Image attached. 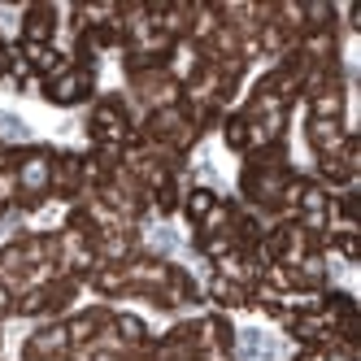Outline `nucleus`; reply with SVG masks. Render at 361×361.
Here are the masks:
<instances>
[{"mask_svg":"<svg viewBox=\"0 0 361 361\" xmlns=\"http://www.w3.org/2000/svg\"><path fill=\"white\" fill-rule=\"evenodd\" d=\"M92 92H96V66H79V61H70L61 74H53V79L39 83V96L48 100V105H57V109L83 105Z\"/></svg>","mask_w":361,"mask_h":361,"instance_id":"f257e3e1","label":"nucleus"},{"mask_svg":"<svg viewBox=\"0 0 361 361\" xmlns=\"http://www.w3.org/2000/svg\"><path fill=\"white\" fill-rule=\"evenodd\" d=\"M61 9L57 5H31L22 13V44H53Z\"/></svg>","mask_w":361,"mask_h":361,"instance_id":"f03ea898","label":"nucleus"},{"mask_svg":"<svg viewBox=\"0 0 361 361\" xmlns=\"http://www.w3.org/2000/svg\"><path fill=\"white\" fill-rule=\"evenodd\" d=\"M222 140H226L231 152H248V118L240 109L222 118Z\"/></svg>","mask_w":361,"mask_h":361,"instance_id":"7ed1b4c3","label":"nucleus"}]
</instances>
